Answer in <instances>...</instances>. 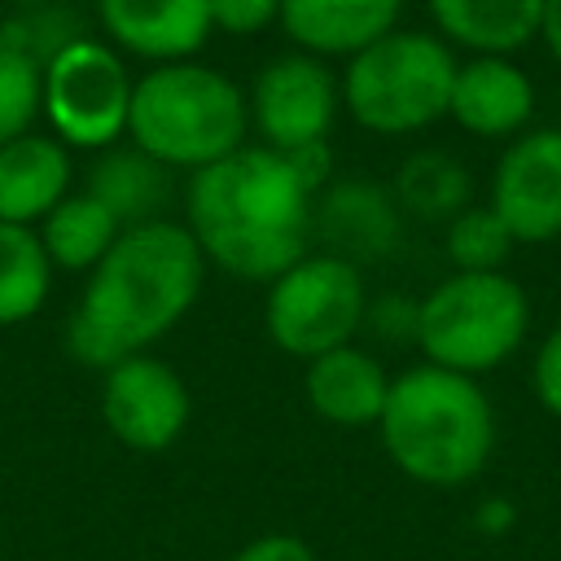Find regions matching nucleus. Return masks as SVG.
I'll return each instance as SVG.
<instances>
[{
	"mask_svg": "<svg viewBox=\"0 0 561 561\" xmlns=\"http://www.w3.org/2000/svg\"><path fill=\"white\" fill-rule=\"evenodd\" d=\"M206 280V259L184 224L158 219L123 228L88 272L83 298L66 320V351L88 368H114L167 337Z\"/></svg>",
	"mask_w": 561,
	"mask_h": 561,
	"instance_id": "obj_1",
	"label": "nucleus"
},
{
	"mask_svg": "<svg viewBox=\"0 0 561 561\" xmlns=\"http://www.w3.org/2000/svg\"><path fill=\"white\" fill-rule=\"evenodd\" d=\"M311 188L294 175L285 153L267 145H241L193 171L184 188V228L202 259L263 285L311 254Z\"/></svg>",
	"mask_w": 561,
	"mask_h": 561,
	"instance_id": "obj_2",
	"label": "nucleus"
},
{
	"mask_svg": "<svg viewBox=\"0 0 561 561\" xmlns=\"http://www.w3.org/2000/svg\"><path fill=\"white\" fill-rule=\"evenodd\" d=\"M377 434L394 469L421 486H465L495 451V408L478 377L416 364L390 377Z\"/></svg>",
	"mask_w": 561,
	"mask_h": 561,
	"instance_id": "obj_3",
	"label": "nucleus"
},
{
	"mask_svg": "<svg viewBox=\"0 0 561 561\" xmlns=\"http://www.w3.org/2000/svg\"><path fill=\"white\" fill-rule=\"evenodd\" d=\"M245 92L215 66L167 61L136 79L127 136L171 171H202L245 145Z\"/></svg>",
	"mask_w": 561,
	"mask_h": 561,
	"instance_id": "obj_4",
	"label": "nucleus"
},
{
	"mask_svg": "<svg viewBox=\"0 0 561 561\" xmlns=\"http://www.w3.org/2000/svg\"><path fill=\"white\" fill-rule=\"evenodd\" d=\"M456 53L447 39L430 31H390L364 53L346 57V75L337 83L342 105L364 131L377 136H412L447 118Z\"/></svg>",
	"mask_w": 561,
	"mask_h": 561,
	"instance_id": "obj_5",
	"label": "nucleus"
},
{
	"mask_svg": "<svg viewBox=\"0 0 561 561\" xmlns=\"http://www.w3.org/2000/svg\"><path fill=\"white\" fill-rule=\"evenodd\" d=\"M530 333V298L508 272H451L421 298L416 346L425 364L482 377L513 359Z\"/></svg>",
	"mask_w": 561,
	"mask_h": 561,
	"instance_id": "obj_6",
	"label": "nucleus"
},
{
	"mask_svg": "<svg viewBox=\"0 0 561 561\" xmlns=\"http://www.w3.org/2000/svg\"><path fill=\"white\" fill-rule=\"evenodd\" d=\"M364 311H368L364 272L337 254L311 250L267 285L263 329L285 355L316 359L324 351L355 342V333L364 329Z\"/></svg>",
	"mask_w": 561,
	"mask_h": 561,
	"instance_id": "obj_7",
	"label": "nucleus"
},
{
	"mask_svg": "<svg viewBox=\"0 0 561 561\" xmlns=\"http://www.w3.org/2000/svg\"><path fill=\"white\" fill-rule=\"evenodd\" d=\"M131 75L114 48L101 39L70 44L44 70V101L39 114L48 118L53 136L66 149H110L127 131L131 114Z\"/></svg>",
	"mask_w": 561,
	"mask_h": 561,
	"instance_id": "obj_8",
	"label": "nucleus"
},
{
	"mask_svg": "<svg viewBox=\"0 0 561 561\" xmlns=\"http://www.w3.org/2000/svg\"><path fill=\"white\" fill-rule=\"evenodd\" d=\"M337 101H342V92L320 57L280 53L254 75L245 110H250V123L259 127L263 145L276 153H289V149L329 140Z\"/></svg>",
	"mask_w": 561,
	"mask_h": 561,
	"instance_id": "obj_9",
	"label": "nucleus"
},
{
	"mask_svg": "<svg viewBox=\"0 0 561 561\" xmlns=\"http://www.w3.org/2000/svg\"><path fill=\"white\" fill-rule=\"evenodd\" d=\"M101 421L131 451H162L188 425V386L184 377L140 351L101 373Z\"/></svg>",
	"mask_w": 561,
	"mask_h": 561,
	"instance_id": "obj_10",
	"label": "nucleus"
},
{
	"mask_svg": "<svg viewBox=\"0 0 561 561\" xmlns=\"http://www.w3.org/2000/svg\"><path fill=\"white\" fill-rule=\"evenodd\" d=\"M486 206L504 219L517 245H543L561 237V127L513 136L491 171Z\"/></svg>",
	"mask_w": 561,
	"mask_h": 561,
	"instance_id": "obj_11",
	"label": "nucleus"
},
{
	"mask_svg": "<svg viewBox=\"0 0 561 561\" xmlns=\"http://www.w3.org/2000/svg\"><path fill=\"white\" fill-rule=\"evenodd\" d=\"M311 232L329 245L324 254H337V259L359 267V263L386 259L399 245L403 210H399V202L386 184L342 180V184H329L316 197Z\"/></svg>",
	"mask_w": 561,
	"mask_h": 561,
	"instance_id": "obj_12",
	"label": "nucleus"
},
{
	"mask_svg": "<svg viewBox=\"0 0 561 561\" xmlns=\"http://www.w3.org/2000/svg\"><path fill=\"white\" fill-rule=\"evenodd\" d=\"M96 22L114 48L153 66L188 61L210 26V0H96Z\"/></svg>",
	"mask_w": 561,
	"mask_h": 561,
	"instance_id": "obj_13",
	"label": "nucleus"
},
{
	"mask_svg": "<svg viewBox=\"0 0 561 561\" xmlns=\"http://www.w3.org/2000/svg\"><path fill=\"white\" fill-rule=\"evenodd\" d=\"M447 118L482 140L522 136L535 118V83L513 57H469L456 66Z\"/></svg>",
	"mask_w": 561,
	"mask_h": 561,
	"instance_id": "obj_14",
	"label": "nucleus"
},
{
	"mask_svg": "<svg viewBox=\"0 0 561 561\" xmlns=\"http://www.w3.org/2000/svg\"><path fill=\"white\" fill-rule=\"evenodd\" d=\"M302 394H307V408L320 421L359 430V425H377V416L386 408V394H390V377H386V368L373 351L346 342L337 351H324V355L307 359Z\"/></svg>",
	"mask_w": 561,
	"mask_h": 561,
	"instance_id": "obj_15",
	"label": "nucleus"
},
{
	"mask_svg": "<svg viewBox=\"0 0 561 561\" xmlns=\"http://www.w3.org/2000/svg\"><path fill=\"white\" fill-rule=\"evenodd\" d=\"M403 0H280L285 35L311 57H355L399 26Z\"/></svg>",
	"mask_w": 561,
	"mask_h": 561,
	"instance_id": "obj_16",
	"label": "nucleus"
},
{
	"mask_svg": "<svg viewBox=\"0 0 561 561\" xmlns=\"http://www.w3.org/2000/svg\"><path fill=\"white\" fill-rule=\"evenodd\" d=\"M70 193V149L57 136H13L0 145V219L35 228Z\"/></svg>",
	"mask_w": 561,
	"mask_h": 561,
	"instance_id": "obj_17",
	"label": "nucleus"
},
{
	"mask_svg": "<svg viewBox=\"0 0 561 561\" xmlns=\"http://www.w3.org/2000/svg\"><path fill=\"white\" fill-rule=\"evenodd\" d=\"M438 39L473 57H508L539 39L543 0H425Z\"/></svg>",
	"mask_w": 561,
	"mask_h": 561,
	"instance_id": "obj_18",
	"label": "nucleus"
},
{
	"mask_svg": "<svg viewBox=\"0 0 561 561\" xmlns=\"http://www.w3.org/2000/svg\"><path fill=\"white\" fill-rule=\"evenodd\" d=\"M114 219L118 228H140L158 224L162 210L171 206V167L149 158L145 149H101L96 162L88 167V188Z\"/></svg>",
	"mask_w": 561,
	"mask_h": 561,
	"instance_id": "obj_19",
	"label": "nucleus"
},
{
	"mask_svg": "<svg viewBox=\"0 0 561 561\" xmlns=\"http://www.w3.org/2000/svg\"><path fill=\"white\" fill-rule=\"evenodd\" d=\"M39 241L53 267L66 272H92L105 250L118 241V219L92 197V193H66L44 219H39Z\"/></svg>",
	"mask_w": 561,
	"mask_h": 561,
	"instance_id": "obj_20",
	"label": "nucleus"
},
{
	"mask_svg": "<svg viewBox=\"0 0 561 561\" xmlns=\"http://www.w3.org/2000/svg\"><path fill=\"white\" fill-rule=\"evenodd\" d=\"M390 193L403 215L425 224H447L469 206V171L443 149H421L399 167Z\"/></svg>",
	"mask_w": 561,
	"mask_h": 561,
	"instance_id": "obj_21",
	"label": "nucleus"
},
{
	"mask_svg": "<svg viewBox=\"0 0 561 561\" xmlns=\"http://www.w3.org/2000/svg\"><path fill=\"white\" fill-rule=\"evenodd\" d=\"M53 285V263L44 254V241L26 224L0 219V324L31 320Z\"/></svg>",
	"mask_w": 561,
	"mask_h": 561,
	"instance_id": "obj_22",
	"label": "nucleus"
},
{
	"mask_svg": "<svg viewBox=\"0 0 561 561\" xmlns=\"http://www.w3.org/2000/svg\"><path fill=\"white\" fill-rule=\"evenodd\" d=\"M88 39V22L66 0H39V4H13V13L0 22V44L31 61L39 75L70 48Z\"/></svg>",
	"mask_w": 561,
	"mask_h": 561,
	"instance_id": "obj_23",
	"label": "nucleus"
},
{
	"mask_svg": "<svg viewBox=\"0 0 561 561\" xmlns=\"http://www.w3.org/2000/svg\"><path fill=\"white\" fill-rule=\"evenodd\" d=\"M443 250L451 259V272H504L517 241L491 206H465L443 224Z\"/></svg>",
	"mask_w": 561,
	"mask_h": 561,
	"instance_id": "obj_24",
	"label": "nucleus"
},
{
	"mask_svg": "<svg viewBox=\"0 0 561 561\" xmlns=\"http://www.w3.org/2000/svg\"><path fill=\"white\" fill-rule=\"evenodd\" d=\"M39 101L44 75L0 44V145L31 131V123L39 118Z\"/></svg>",
	"mask_w": 561,
	"mask_h": 561,
	"instance_id": "obj_25",
	"label": "nucleus"
},
{
	"mask_svg": "<svg viewBox=\"0 0 561 561\" xmlns=\"http://www.w3.org/2000/svg\"><path fill=\"white\" fill-rule=\"evenodd\" d=\"M280 22V0H210V26L228 35H259Z\"/></svg>",
	"mask_w": 561,
	"mask_h": 561,
	"instance_id": "obj_26",
	"label": "nucleus"
},
{
	"mask_svg": "<svg viewBox=\"0 0 561 561\" xmlns=\"http://www.w3.org/2000/svg\"><path fill=\"white\" fill-rule=\"evenodd\" d=\"M416 320H421V298L412 302L408 294H386L364 311V324H373L377 337L386 342H416Z\"/></svg>",
	"mask_w": 561,
	"mask_h": 561,
	"instance_id": "obj_27",
	"label": "nucleus"
},
{
	"mask_svg": "<svg viewBox=\"0 0 561 561\" xmlns=\"http://www.w3.org/2000/svg\"><path fill=\"white\" fill-rule=\"evenodd\" d=\"M530 390L539 399V408L548 416L561 421V324L548 329V337L539 342L535 351V364H530Z\"/></svg>",
	"mask_w": 561,
	"mask_h": 561,
	"instance_id": "obj_28",
	"label": "nucleus"
},
{
	"mask_svg": "<svg viewBox=\"0 0 561 561\" xmlns=\"http://www.w3.org/2000/svg\"><path fill=\"white\" fill-rule=\"evenodd\" d=\"M232 561H316V552H311L307 539L285 535V530H272V535L250 539Z\"/></svg>",
	"mask_w": 561,
	"mask_h": 561,
	"instance_id": "obj_29",
	"label": "nucleus"
},
{
	"mask_svg": "<svg viewBox=\"0 0 561 561\" xmlns=\"http://www.w3.org/2000/svg\"><path fill=\"white\" fill-rule=\"evenodd\" d=\"M473 522H478V530H486V535H500V530H508L513 526V504L508 500H482L478 504V513H473Z\"/></svg>",
	"mask_w": 561,
	"mask_h": 561,
	"instance_id": "obj_30",
	"label": "nucleus"
},
{
	"mask_svg": "<svg viewBox=\"0 0 561 561\" xmlns=\"http://www.w3.org/2000/svg\"><path fill=\"white\" fill-rule=\"evenodd\" d=\"M539 39L552 53V61L561 66V0H543V22H539Z\"/></svg>",
	"mask_w": 561,
	"mask_h": 561,
	"instance_id": "obj_31",
	"label": "nucleus"
},
{
	"mask_svg": "<svg viewBox=\"0 0 561 561\" xmlns=\"http://www.w3.org/2000/svg\"><path fill=\"white\" fill-rule=\"evenodd\" d=\"M9 4H39V0H9Z\"/></svg>",
	"mask_w": 561,
	"mask_h": 561,
	"instance_id": "obj_32",
	"label": "nucleus"
}]
</instances>
